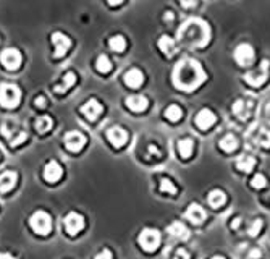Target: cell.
Returning a JSON list of instances; mask_svg holds the SVG:
<instances>
[{"mask_svg":"<svg viewBox=\"0 0 270 259\" xmlns=\"http://www.w3.org/2000/svg\"><path fill=\"white\" fill-rule=\"evenodd\" d=\"M205 73L196 60H181L173 71V84L183 91H193L204 83Z\"/></svg>","mask_w":270,"mask_h":259,"instance_id":"6da1fadb","label":"cell"},{"mask_svg":"<svg viewBox=\"0 0 270 259\" xmlns=\"http://www.w3.org/2000/svg\"><path fill=\"white\" fill-rule=\"evenodd\" d=\"M210 29L205 21L191 18L178 31V41L188 47H204L209 42Z\"/></svg>","mask_w":270,"mask_h":259,"instance_id":"7a4b0ae2","label":"cell"},{"mask_svg":"<svg viewBox=\"0 0 270 259\" xmlns=\"http://www.w3.org/2000/svg\"><path fill=\"white\" fill-rule=\"evenodd\" d=\"M20 99H21V93L17 84H10V83L0 84V104H2L3 107H7V109L17 107Z\"/></svg>","mask_w":270,"mask_h":259,"instance_id":"3957f363","label":"cell"},{"mask_svg":"<svg viewBox=\"0 0 270 259\" xmlns=\"http://www.w3.org/2000/svg\"><path fill=\"white\" fill-rule=\"evenodd\" d=\"M29 225L36 234L47 235L52 230V219H50L49 214L44 212V211H38V212H34L33 215H31Z\"/></svg>","mask_w":270,"mask_h":259,"instance_id":"277c9868","label":"cell"},{"mask_svg":"<svg viewBox=\"0 0 270 259\" xmlns=\"http://www.w3.org/2000/svg\"><path fill=\"white\" fill-rule=\"evenodd\" d=\"M160 232L156 230V229H144L139 234V238H137V241H139V245L142 246V250L146 251H156L158 245H160Z\"/></svg>","mask_w":270,"mask_h":259,"instance_id":"5b68a950","label":"cell"},{"mask_svg":"<svg viewBox=\"0 0 270 259\" xmlns=\"http://www.w3.org/2000/svg\"><path fill=\"white\" fill-rule=\"evenodd\" d=\"M269 76V60H262V63L259 65V68L252 70L245 75V80L251 84V86H261L266 83Z\"/></svg>","mask_w":270,"mask_h":259,"instance_id":"8992f818","label":"cell"},{"mask_svg":"<svg viewBox=\"0 0 270 259\" xmlns=\"http://www.w3.org/2000/svg\"><path fill=\"white\" fill-rule=\"evenodd\" d=\"M235 60L238 65L249 67L254 62V49L251 44H240L235 49Z\"/></svg>","mask_w":270,"mask_h":259,"instance_id":"52a82bcc","label":"cell"},{"mask_svg":"<svg viewBox=\"0 0 270 259\" xmlns=\"http://www.w3.org/2000/svg\"><path fill=\"white\" fill-rule=\"evenodd\" d=\"M63 225H65V230L70 235H76L78 232H81L84 229V219L81 214L78 212H70L63 220Z\"/></svg>","mask_w":270,"mask_h":259,"instance_id":"ba28073f","label":"cell"},{"mask_svg":"<svg viewBox=\"0 0 270 259\" xmlns=\"http://www.w3.org/2000/svg\"><path fill=\"white\" fill-rule=\"evenodd\" d=\"M0 60H2L3 67L7 68V70L13 71L17 70L21 63V54L17 50V49H5L2 52V55H0Z\"/></svg>","mask_w":270,"mask_h":259,"instance_id":"9c48e42d","label":"cell"},{"mask_svg":"<svg viewBox=\"0 0 270 259\" xmlns=\"http://www.w3.org/2000/svg\"><path fill=\"white\" fill-rule=\"evenodd\" d=\"M52 42H54L55 46V57L57 59H60L68 52V49L71 47V41L68 36H65L63 33H54L52 34Z\"/></svg>","mask_w":270,"mask_h":259,"instance_id":"30bf717a","label":"cell"},{"mask_svg":"<svg viewBox=\"0 0 270 259\" xmlns=\"http://www.w3.org/2000/svg\"><path fill=\"white\" fill-rule=\"evenodd\" d=\"M84 144H86V138H84L83 133H79V131H70V133H67V136H65V146L71 152L81 151L84 147Z\"/></svg>","mask_w":270,"mask_h":259,"instance_id":"8fae6325","label":"cell"},{"mask_svg":"<svg viewBox=\"0 0 270 259\" xmlns=\"http://www.w3.org/2000/svg\"><path fill=\"white\" fill-rule=\"evenodd\" d=\"M107 138L112 142L113 147H121L128 140V135L121 126H112V128L107 130Z\"/></svg>","mask_w":270,"mask_h":259,"instance_id":"7c38bea8","label":"cell"},{"mask_svg":"<svg viewBox=\"0 0 270 259\" xmlns=\"http://www.w3.org/2000/svg\"><path fill=\"white\" fill-rule=\"evenodd\" d=\"M215 114L212 112V110H209V109H202V110H199V114L196 115V125H198V128L201 130H207L210 128L214 123H215Z\"/></svg>","mask_w":270,"mask_h":259,"instance_id":"4fadbf2b","label":"cell"},{"mask_svg":"<svg viewBox=\"0 0 270 259\" xmlns=\"http://www.w3.org/2000/svg\"><path fill=\"white\" fill-rule=\"evenodd\" d=\"M102 110H104L102 105H100L99 100H96V99H89L88 102L81 107V112L86 115L88 120H91V121L97 120L99 115L102 114Z\"/></svg>","mask_w":270,"mask_h":259,"instance_id":"5bb4252c","label":"cell"},{"mask_svg":"<svg viewBox=\"0 0 270 259\" xmlns=\"http://www.w3.org/2000/svg\"><path fill=\"white\" fill-rule=\"evenodd\" d=\"M2 131H3V135L8 138L10 146H18L23 141L28 140V133H26V131H23V130H18V128L8 130L7 126H2Z\"/></svg>","mask_w":270,"mask_h":259,"instance_id":"9a60e30c","label":"cell"},{"mask_svg":"<svg viewBox=\"0 0 270 259\" xmlns=\"http://www.w3.org/2000/svg\"><path fill=\"white\" fill-rule=\"evenodd\" d=\"M62 173H63V170H62L60 164L55 162V161L47 162V165L44 167V178L50 183H55L57 180H60Z\"/></svg>","mask_w":270,"mask_h":259,"instance_id":"2e32d148","label":"cell"},{"mask_svg":"<svg viewBox=\"0 0 270 259\" xmlns=\"http://www.w3.org/2000/svg\"><path fill=\"white\" fill-rule=\"evenodd\" d=\"M186 217L193 222V224L196 225H199V224H202V222L205 220V217H207V214H205V211L201 208L199 204H189L188 206V209H186Z\"/></svg>","mask_w":270,"mask_h":259,"instance_id":"e0dca14e","label":"cell"},{"mask_svg":"<svg viewBox=\"0 0 270 259\" xmlns=\"http://www.w3.org/2000/svg\"><path fill=\"white\" fill-rule=\"evenodd\" d=\"M123 80H125V84L130 88H139L142 81H144V75H142L141 70H137V68H131L123 75Z\"/></svg>","mask_w":270,"mask_h":259,"instance_id":"ac0fdd59","label":"cell"},{"mask_svg":"<svg viewBox=\"0 0 270 259\" xmlns=\"http://www.w3.org/2000/svg\"><path fill=\"white\" fill-rule=\"evenodd\" d=\"M17 180H18V175L15 172H10V170L3 172L2 175H0V191L8 193L10 189L17 185Z\"/></svg>","mask_w":270,"mask_h":259,"instance_id":"d6986e66","label":"cell"},{"mask_svg":"<svg viewBox=\"0 0 270 259\" xmlns=\"http://www.w3.org/2000/svg\"><path fill=\"white\" fill-rule=\"evenodd\" d=\"M167 232L170 234L175 238H181V240H186L189 236V230L184 227L181 222H173L167 227Z\"/></svg>","mask_w":270,"mask_h":259,"instance_id":"ffe728a7","label":"cell"},{"mask_svg":"<svg viewBox=\"0 0 270 259\" xmlns=\"http://www.w3.org/2000/svg\"><path fill=\"white\" fill-rule=\"evenodd\" d=\"M126 105L133 112H142V110L147 109V99L144 96H130L126 97Z\"/></svg>","mask_w":270,"mask_h":259,"instance_id":"44dd1931","label":"cell"},{"mask_svg":"<svg viewBox=\"0 0 270 259\" xmlns=\"http://www.w3.org/2000/svg\"><path fill=\"white\" fill-rule=\"evenodd\" d=\"M233 112H235L241 120H246L251 115V105L240 99V100H236V102L233 104Z\"/></svg>","mask_w":270,"mask_h":259,"instance_id":"7402d4cb","label":"cell"},{"mask_svg":"<svg viewBox=\"0 0 270 259\" xmlns=\"http://www.w3.org/2000/svg\"><path fill=\"white\" fill-rule=\"evenodd\" d=\"M158 47H160V50L163 52L165 55H173L175 50H177V46H175V41L172 38H168V36H162L160 39H158Z\"/></svg>","mask_w":270,"mask_h":259,"instance_id":"603a6c76","label":"cell"},{"mask_svg":"<svg viewBox=\"0 0 270 259\" xmlns=\"http://www.w3.org/2000/svg\"><path fill=\"white\" fill-rule=\"evenodd\" d=\"M75 83H76V75L73 71L70 73H67L65 76H63V80H62V84H58V86H55V93H65L68 91L71 86H75Z\"/></svg>","mask_w":270,"mask_h":259,"instance_id":"cb8c5ba5","label":"cell"},{"mask_svg":"<svg viewBox=\"0 0 270 259\" xmlns=\"http://www.w3.org/2000/svg\"><path fill=\"white\" fill-rule=\"evenodd\" d=\"M254 165H256V159L251 156H243L241 159H238L236 162V168L238 170H241V172H246V173H249Z\"/></svg>","mask_w":270,"mask_h":259,"instance_id":"d4e9b609","label":"cell"},{"mask_svg":"<svg viewBox=\"0 0 270 259\" xmlns=\"http://www.w3.org/2000/svg\"><path fill=\"white\" fill-rule=\"evenodd\" d=\"M52 126H54V121L49 117V115H41V117L36 120V130H38V133H47Z\"/></svg>","mask_w":270,"mask_h":259,"instance_id":"484cf974","label":"cell"},{"mask_svg":"<svg viewBox=\"0 0 270 259\" xmlns=\"http://www.w3.org/2000/svg\"><path fill=\"white\" fill-rule=\"evenodd\" d=\"M225 201H226V196L222 189H214V191H210L209 204L212 206V208H220V206L225 204Z\"/></svg>","mask_w":270,"mask_h":259,"instance_id":"4316f807","label":"cell"},{"mask_svg":"<svg viewBox=\"0 0 270 259\" xmlns=\"http://www.w3.org/2000/svg\"><path fill=\"white\" fill-rule=\"evenodd\" d=\"M193 147H194V144H193V141L189 138L178 141V151H180V156H181L183 159H188V157L191 156Z\"/></svg>","mask_w":270,"mask_h":259,"instance_id":"83f0119b","label":"cell"},{"mask_svg":"<svg viewBox=\"0 0 270 259\" xmlns=\"http://www.w3.org/2000/svg\"><path fill=\"white\" fill-rule=\"evenodd\" d=\"M220 147L224 149L225 152H231V151H235L236 147H238V140H236V136H233V135H226L225 138H222L220 140Z\"/></svg>","mask_w":270,"mask_h":259,"instance_id":"f1b7e54d","label":"cell"},{"mask_svg":"<svg viewBox=\"0 0 270 259\" xmlns=\"http://www.w3.org/2000/svg\"><path fill=\"white\" fill-rule=\"evenodd\" d=\"M109 47L112 49L113 52H123L126 49V41L123 36H112L109 41Z\"/></svg>","mask_w":270,"mask_h":259,"instance_id":"f546056e","label":"cell"},{"mask_svg":"<svg viewBox=\"0 0 270 259\" xmlns=\"http://www.w3.org/2000/svg\"><path fill=\"white\" fill-rule=\"evenodd\" d=\"M256 141L262 147H270V131L266 128H259L256 135Z\"/></svg>","mask_w":270,"mask_h":259,"instance_id":"4dcf8cb0","label":"cell"},{"mask_svg":"<svg viewBox=\"0 0 270 259\" xmlns=\"http://www.w3.org/2000/svg\"><path fill=\"white\" fill-rule=\"evenodd\" d=\"M96 67H97V70L100 73H109L110 70H112V62H110V59L107 55H99V59L96 62Z\"/></svg>","mask_w":270,"mask_h":259,"instance_id":"1f68e13d","label":"cell"},{"mask_svg":"<svg viewBox=\"0 0 270 259\" xmlns=\"http://www.w3.org/2000/svg\"><path fill=\"white\" fill-rule=\"evenodd\" d=\"M181 115H183V110L178 105H170V107L165 109V117L170 121H178L181 118Z\"/></svg>","mask_w":270,"mask_h":259,"instance_id":"d6a6232c","label":"cell"},{"mask_svg":"<svg viewBox=\"0 0 270 259\" xmlns=\"http://www.w3.org/2000/svg\"><path fill=\"white\" fill-rule=\"evenodd\" d=\"M160 191L162 193H167V194H177V187L173 185L172 180H168V178H162L160 180Z\"/></svg>","mask_w":270,"mask_h":259,"instance_id":"836d02e7","label":"cell"},{"mask_svg":"<svg viewBox=\"0 0 270 259\" xmlns=\"http://www.w3.org/2000/svg\"><path fill=\"white\" fill-rule=\"evenodd\" d=\"M251 185L254 188H264L267 185V180H266V177L262 175V173H256V175H254L252 180H251Z\"/></svg>","mask_w":270,"mask_h":259,"instance_id":"e575fe53","label":"cell"},{"mask_svg":"<svg viewBox=\"0 0 270 259\" xmlns=\"http://www.w3.org/2000/svg\"><path fill=\"white\" fill-rule=\"evenodd\" d=\"M261 227H262V222H261V220H259V219L254 220V224L251 225V229H249V234H251L252 236L257 235V232L261 230Z\"/></svg>","mask_w":270,"mask_h":259,"instance_id":"d590c367","label":"cell"},{"mask_svg":"<svg viewBox=\"0 0 270 259\" xmlns=\"http://www.w3.org/2000/svg\"><path fill=\"white\" fill-rule=\"evenodd\" d=\"M173 259H189V253L186 250H181V248H180Z\"/></svg>","mask_w":270,"mask_h":259,"instance_id":"8d00e7d4","label":"cell"},{"mask_svg":"<svg viewBox=\"0 0 270 259\" xmlns=\"http://www.w3.org/2000/svg\"><path fill=\"white\" fill-rule=\"evenodd\" d=\"M96 259H112V251H110V250H104V251H100L99 255L96 256Z\"/></svg>","mask_w":270,"mask_h":259,"instance_id":"74e56055","label":"cell"},{"mask_svg":"<svg viewBox=\"0 0 270 259\" xmlns=\"http://www.w3.org/2000/svg\"><path fill=\"white\" fill-rule=\"evenodd\" d=\"M36 102V105H38V107H45V97L44 96H41V97H38L34 100Z\"/></svg>","mask_w":270,"mask_h":259,"instance_id":"f35d334b","label":"cell"},{"mask_svg":"<svg viewBox=\"0 0 270 259\" xmlns=\"http://www.w3.org/2000/svg\"><path fill=\"white\" fill-rule=\"evenodd\" d=\"M0 259H15L10 253H0Z\"/></svg>","mask_w":270,"mask_h":259,"instance_id":"ab89813d","label":"cell"},{"mask_svg":"<svg viewBox=\"0 0 270 259\" xmlns=\"http://www.w3.org/2000/svg\"><path fill=\"white\" fill-rule=\"evenodd\" d=\"M183 7H196V2H181Z\"/></svg>","mask_w":270,"mask_h":259,"instance_id":"60d3db41","label":"cell"},{"mask_svg":"<svg viewBox=\"0 0 270 259\" xmlns=\"http://www.w3.org/2000/svg\"><path fill=\"white\" fill-rule=\"evenodd\" d=\"M172 18H173L172 12H167V15H165V20H172Z\"/></svg>","mask_w":270,"mask_h":259,"instance_id":"b9f144b4","label":"cell"},{"mask_svg":"<svg viewBox=\"0 0 270 259\" xmlns=\"http://www.w3.org/2000/svg\"><path fill=\"white\" fill-rule=\"evenodd\" d=\"M109 5H112L113 7V5H121V2H109Z\"/></svg>","mask_w":270,"mask_h":259,"instance_id":"7bdbcfd3","label":"cell"},{"mask_svg":"<svg viewBox=\"0 0 270 259\" xmlns=\"http://www.w3.org/2000/svg\"><path fill=\"white\" fill-rule=\"evenodd\" d=\"M210 259H225L224 256H219V255H217V256H214V258H210Z\"/></svg>","mask_w":270,"mask_h":259,"instance_id":"ee69618b","label":"cell"},{"mask_svg":"<svg viewBox=\"0 0 270 259\" xmlns=\"http://www.w3.org/2000/svg\"><path fill=\"white\" fill-rule=\"evenodd\" d=\"M267 114H269V115H270V102H269V104H267Z\"/></svg>","mask_w":270,"mask_h":259,"instance_id":"f6af8a7d","label":"cell"}]
</instances>
